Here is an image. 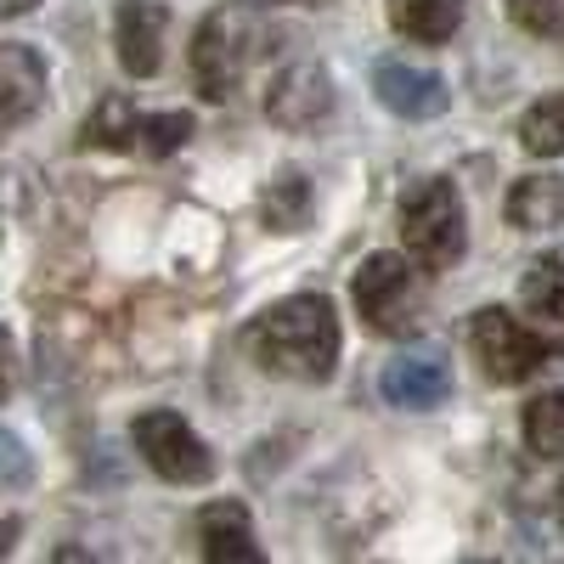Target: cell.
Returning <instances> with one entry per match:
<instances>
[{
	"label": "cell",
	"mask_w": 564,
	"mask_h": 564,
	"mask_svg": "<svg viewBox=\"0 0 564 564\" xmlns=\"http://www.w3.org/2000/svg\"><path fill=\"white\" fill-rule=\"evenodd\" d=\"M249 7H276V0H249Z\"/></svg>",
	"instance_id": "28"
},
{
	"label": "cell",
	"mask_w": 564,
	"mask_h": 564,
	"mask_svg": "<svg viewBox=\"0 0 564 564\" xmlns=\"http://www.w3.org/2000/svg\"><path fill=\"white\" fill-rule=\"evenodd\" d=\"M29 475H34L29 446H23L18 435H7V430H0V486H7V491H18V486H29Z\"/></svg>",
	"instance_id": "22"
},
{
	"label": "cell",
	"mask_w": 564,
	"mask_h": 564,
	"mask_svg": "<svg viewBox=\"0 0 564 564\" xmlns=\"http://www.w3.org/2000/svg\"><path fill=\"white\" fill-rule=\"evenodd\" d=\"M356 311L372 334L401 339L417 327L423 311V289H417V271L406 265V254H367L356 271Z\"/></svg>",
	"instance_id": "3"
},
{
	"label": "cell",
	"mask_w": 564,
	"mask_h": 564,
	"mask_svg": "<svg viewBox=\"0 0 564 564\" xmlns=\"http://www.w3.org/2000/svg\"><path fill=\"white\" fill-rule=\"evenodd\" d=\"M249 68V23L238 12H209L193 34V79L204 102H226Z\"/></svg>",
	"instance_id": "6"
},
{
	"label": "cell",
	"mask_w": 564,
	"mask_h": 564,
	"mask_svg": "<svg viewBox=\"0 0 564 564\" xmlns=\"http://www.w3.org/2000/svg\"><path fill=\"white\" fill-rule=\"evenodd\" d=\"M468 345H475V356H480L491 384H525V379H536V372L558 356L553 339L531 334V327L513 322L508 311H480L475 327H468Z\"/></svg>",
	"instance_id": "4"
},
{
	"label": "cell",
	"mask_w": 564,
	"mask_h": 564,
	"mask_svg": "<svg viewBox=\"0 0 564 564\" xmlns=\"http://www.w3.org/2000/svg\"><path fill=\"white\" fill-rule=\"evenodd\" d=\"M520 148L536 153V159H558L564 153V97H547V102H536L520 119Z\"/></svg>",
	"instance_id": "18"
},
{
	"label": "cell",
	"mask_w": 564,
	"mask_h": 564,
	"mask_svg": "<svg viewBox=\"0 0 564 564\" xmlns=\"http://www.w3.org/2000/svg\"><path fill=\"white\" fill-rule=\"evenodd\" d=\"M372 97H379L395 119H441L452 108L446 79L417 68V63H379L372 68Z\"/></svg>",
	"instance_id": "7"
},
{
	"label": "cell",
	"mask_w": 564,
	"mask_h": 564,
	"mask_svg": "<svg viewBox=\"0 0 564 564\" xmlns=\"http://www.w3.org/2000/svg\"><path fill=\"white\" fill-rule=\"evenodd\" d=\"M52 564H97V558H90L85 547H57V558Z\"/></svg>",
	"instance_id": "24"
},
{
	"label": "cell",
	"mask_w": 564,
	"mask_h": 564,
	"mask_svg": "<svg viewBox=\"0 0 564 564\" xmlns=\"http://www.w3.org/2000/svg\"><path fill=\"white\" fill-rule=\"evenodd\" d=\"M508 220L520 226V231H553L564 220V181L553 175H525V181H513V193H508Z\"/></svg>",
	"instance_id": "13"
},
{
	"label": "cell",
	"mask_w": 564,
	"mask_h": 564,
	"mask_svg": "<svg viewBox=\"0 0 564 564\" xmlns=\"http://www.w3.org/2000/svg\"><path fill=\"white\" fill-rule=\"evenodd\" d=\"M193 119L186 113H130L124 124V148L119 153H148V159H170L175 148H186Z\"/></svg>",
	"instance_id": "15"
},
{
	"label": "cell",
	"mask_w": 564,
	"mask_h": 564,
	"mask_svg": "<svg viewBox=\"0 0 564 564\" xmlns=\"http://www.w3.org/2000/svg\"><path fill=\"white\" fill-rule=\"evenodd\" d=\"M204 564H265L249 531L243 502H215L204 508Z\"/></svg>",
	"instance_id": "12"
},
{
	"label": "cell",
	"mask_w": 564,
	"mask_h": 564,
	"mask_svg": "<svg viewBox=\"0 0 564 564\" xmlns=\"http://www.w3.org/2000/svg\"><path fill=\"white\" fill-rule=\"evenodd\" d=\"M18 542V520H12V513H0V553H7Z\"/></svg>",
	"instance_id": "26"
},
{
	"label": "cell",
	"mask_w": 564,
	"mask_h": 564,
	"mask_svg": "<svg viewBox=\"0 0 564 564\" xmlns=\"http://www.w3.org/2000/svg\"><path fill=\"white\" fill-rule=\"evenodd\" d=\"M40 0H0V18H23V12H34Z\"/></svg>",
	"instance_id": "25"
},
{
	"label": "cell",
	"mask_w": 564,
	"mask_h": 564,
	"mask_svg": "<svg viewBox=\"0 0 564 564\" xmlns=\"http://www.w3.org/2000/svg\"><path fill=\"white\" fill-rule=\"evenodd\" d=\"M249 350L265 372H282V379H300V384H322L327 372L339 367V316L327 294H294L271 305L254 334Z\"/></svg>",
	"instance_id": "1"
},
{
	"label": "cell",
	"mask_w": 564,
	"mask_h": 564,
	"mask_svg": "<svg viewBox=\"0 0 564 564\" xmlns=\"http://www.w3.org/2000/svg\"><path fill=\"white\" fill-rule=\"evenodd\" d=\"M525 446L536 457H564V390H547L525 406Z\"/></svg>",
	"instance_id": "17"
},
{
	"label": "cell",
	"mask_w": 564,
	"mask_h": 564,
	"mask_svg": "<svg viewBox=\"0 0 564 564\" xmlns=\"http://www.w3.org/2000/svg\"><path fill=\"white\" fill-rule=\"evenodd\" d=\"M18 384V356H12V339H7V327H0V395H7Z\"/></svg>",
	"instance_id": "23"
},
{
	"label": "cell",
	"mask_w": 564,
	"mask_h": 564,
	"mask_svg": "<svg viewBox=\"0 0 564 564\" xmlns=\"http://www.w3.org/2000/svg\"><path fill=\"white\" fill-rule=\"evenodd\" d=\"M401 238H406V254L423 265V271H452L468 249V215H463V198L457 186L430 175L406 186L401 198Z\"/></svg>",
	"instance_id": "2"
},
{
	"label": "cell",
	"mask_w": 564,
	"mask_h": 564,
	"mask_svg": "<svg viewBox=\"0 0 564 564\" xmlns=\"http://www.w3.org/2000/svg\"><path fill=\"white\" fill-rule=\"evenodd\" d=\"M45 102V63L18 40H0V130L34 119Z\"/></svg>",
	"instance_id": "11"
},
{
	"label": "cell",
	"mask_w": 564,
	"mask_h": 564,
	"mask_svg": "<svg viewBox=\"0 0 564 564\" xmlns=\"http://www.w3.org/2000/svg\"><path fill=\"white\" fill-rule=\"evenodd\" d=\"M379 390H384V401L401 406V412H430V406H441V401L452 395V372H446V361L430 356V350H406V356L384 361Z\"/></svg>",
	"instance_id": "10"
},
{
	"label": "cell",
	"mask_w": 564,
	"mask_h": 564,
	"mask_svg": "<svg viewBox=\"0 0 564 564\" xmlns=\"http://www.w3.org/2000/svg\"><path fill=\"white\" fill-rule=\"evenodd\" d=\"M508 12L520 29H531L542 40H564V0H508Z\"/></svg>",
	"instance_id": "21"
},
{
	"label": "cell",
	"mask_w": 564,
	"mask_h": 564,
	"mask_svg": "<svg viewBox=\"0 0 564 564\" xmlns=\"http://www.w3.org/2000/svg\"><path fill=\"white\" fill-rule=\"evenodd\" d=\"M164 34H170V12L159 7V0H119L113 45H119L124 74L153 79L164 68Z\"/></svg>",
	"instance_id": "8"
},
{
	"label": "cell",
	"mask_w": 564,
	"mask_h": 564,
	"mask_svg": "<svg viewBox=\"0 0 564 564\" xmlns=\"http://www.w3.org/2000/svg\"><path fill=\"white\" fill-rule=\"evenodd\" d=\"M130 102L124 97H102V108L85 119V148H108V153H119L124 148V124H130Z\"/></svg>",
	"instance_id": "19"
},
{
	"label": "cell",
	"mask_w": 564,
	"mask_h": 564,
	"mask_svg": "<svg viewBox=\"0 0 564 564\" xmlns=\"http://www.w3.org/2000/svg\"><path fill=\"white\" fill-rule=\"evenodd\" d=\"M305 204H311L305 181H300V175H282L271 193H265V220H271V226H300V220H305Z\"/></svg>",
	"instance_id": "20"
},
{
	"label": "cell",
	"mask_w": 564,
	"mask_h": 564,
	"mask_svg": "<svg viewBox=\"0 0 564 564\" xmlns=\"http://www.w3.org/2000/svg\"><path fill=\"white\" fill-rule=\"evenodd\" d=\"M265 113L276 124H289V130H305L316 119L334 113V79H327L316 63H294V68H282L265 90Z\"/></svg>",
	"instance_id": "9"
},
{
	"label": "cell",
	"mask_w": 564,
	"mask_h": 564,
	"mask_svg": "<svg viewBox=\"0 0 564 564\" xmlns=\"http://www.w3.org/2000/svg\"><path fill=\"white\" fill-rule=\"evenodd\" d=\"M520 300H525L531 316H542V322H564V249L542 254V260L520 276Z\"/></svg>",
	"instance_id": "16"
},
{
	"label": "cell",
	"mask_w": 564,
	"mask_h": 564,
	"mask_svg": "<svg viewBox=\"0 0 564 564\" xmlns=\"http://www.w3.org/2000/svg\"><path fill=\"white\" fill-rule=\"evenodd\" d=\"M130 435H135V452L148 457V468L159 480H170V486H204L215 475L209 446L198 441V430L181 412H164V406L141 412Z\"/></svg>",
	"instance_id": "5"
},
{
	"label": "cell",
	"mask_w": 564,
	"mask_h": 564,
	"mask_svg": "<svg viewBox=\"0 0 564 564\" xmlns=\"http://www.w3.org/2000/svg\"><path fill=\"white\" fill-rule=\"evenodd\" d=\"M558 525H564V480H558Z\"/></svg>",
	"instance_id": "27"
},
{
	"label": "cell",
	"mask_w": 564,
	"mask_h": 564,
	"mask_svg": "<svg viewBox=\"0 0 564 564\" xmlns=\"http://www.w3.org/2000/svg\"><path fill=\"white\" fill-rule=\"evenodd\" d=\"M390 23L406 40L441 45V40H452L463 29V0H390Z\"/></svg>",
	"instance_id": "14"
}]
</instances>
